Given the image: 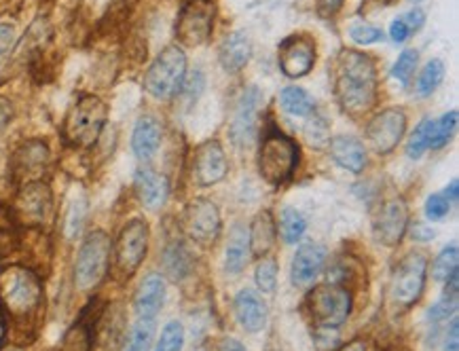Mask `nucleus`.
Wrapping results in <instances>:
<instances>
[{"label": "nucleus", "instance_id": "6e6552de", "mask_svg": "<svg viewBox=\"0 0 459 351\" xmlns=\"http://www.w3.org/2000/svg\"><path fill=\"white\" fill-rule=\"evenodd\" d=\"M216 2L186 0L176 19V39L184 47H201L210 41L214 30Z\"/></svg>", "mask_w": 459, "mask_h": 351}, {"label": "nucleus", "instance_id": "2eb2a0df", "mask_svg": "<svg viewBox=\"0 0 459 351\" xmlns=\"http://www.w3.org/2000/svg\"><path fill=\"white\" fill-rule=\"evenodd\" d=\"M263 93L258 87H250L243 91L235 115H233V123H231L229 136L235 146H248L252 144L254 136H256V127H258V113L263 108Z\"/></svg>", "mask_w": 459, "mask_h": 351}, {"label": "nucleus", "instance_id": "680f3d73", "mask_svg": "<svg viewBox=\"0 0 459 351\" xmlns=\"http://www.w3.org/2000/svg\"><path fill=\"white\" fill-rule=\"evenodd\" d=\"M410 2H421V0H410Z\"/></svg>", "mask_w": 459, "mask_h": 351}, {"label": "nucleus", "instance_id": "e433bc0d", "mask_svg": "<svg viewBox=\"0 0 459 351\" xmlns=\"http://www.w3.org/2000/svg\"><path fill=\"white\" fill-rule=\"evenodd\" d=\"M87 210H89V203H87L85 197H76L70 203L68 214H66V237L74 239L76 235L83 231L85 220H87Z\"/></svg>", "mask_w": 459, "mask_h": 351}, {"label": "nucleus", "instance_id": "423d86ee", "mask_svg": "<svg viewBox=\"0 0 459 351\" xmlns=\"http://www.w3.org/2000/svg\"><path fill=\"white\" fill-rule=\"evenodd\" d=\"M307 311L320 330H337L351 313V294L341 284H320L307 294Z\"/></svg>", "mask_w": 459, "mask_h": 351}, {"label": "nucleus", "instance_id": "c85d7f7f", "mask_svg": "<svg viewBox=\"0 0 459 351\" xmlns=\"http://www.w3.org/2000/svg\"><path fill=\"white\" fill-rule=\"evenodd\" d=\"M280 104H282V108L286 111L288 115H292V117H309L316 111L313 100L301 87H286L280 93Z\"/></svg>", "mask_w": 459, "mask_h": 351}, {"label": "nucleus", "instance_id": "5701e85b", "mask_svg": "<svg viewBox=\"0 0 459 351\" xmlns=\"http://www.w3.org/2000/svg\"><path fill=\"white\" fill-rule=\"evenodd\" d=\"M233 309H235V317H237V322L241 324L243 330L254 335V332L265 328V324H267V305L254 292L241 290L235 296Z\"/></svg>", "mask_w": 459, "mask_h": 351}, {"label": "nucleus", "instance_id": "3c124183", "mask_svg": "<svg viewBox=\"0 0 459 351\" xmlns=\"http://www.w3.org/2000/svg\"><path fill=\"white\" fill-rule=\"evenodd\" d=\"M445 351H459V322L453 315V322L445 335Z\"/></svg>", "mask_w": 459, "mask_h": 351}, {"label": "nucleus", "instance_id": "4468645a", "mask_svg": "<svg viewBox=\"0 0 459 351\" xmlns=\"http://www.w3.org/2000/svg\"><path fill=\"white\" fill-rule=\"evenodd\" d=\"M404 131H406V115L400 108H385L368 123L366 142L373 146L375 153L388 155L398 146Z\"/></svg>", "mask_w": 459, "mask_h": 351}, {"label": "nucleus", "instance_id": "c756f323", "mask_svg": "<svg viewBox=\"0 0 459 351\" xmlns=\"http://www.w3.org/2000/svg\"><path fill=\"white\" fill-rule=\"evenodd\" d=\"M153 339H155V320L138 317L127 335L125 351H151Z\"/></svg>", "mask_w": 459, "mask_h": 351}, {"label": "nucleus", "instance_id": "9b49d317", "mask_svg": "<svg viewBox=\"0 0 459 351\" xmlns=\"http://www.w3.org/2000/svg\"><path fill=\"white\" fill-rule=\"evenodd\" d=\"M425 271H428V258L421 252H410L402 258L396 273H394V284L392 294L396 305L400 307H413L425 288Z\"/></svg>", "mask_w": 459, "mask_h": 351}, {"label": "nucleus", "instance_id": "f704fd0d", "mask_svg": "<svg viewBox=\"0 0 459 351\" xmlns=\"http://www.w3.org/2000/svg\"><path fill=\"white\" fill-rule=\"evenodd\" d=\"M458 265H459L458 245H455V243H453V245H447V248L438 254V258L434 260V267H432L434 280H436V282H447V280H449V275L458 271Z\"/></svg>", "mask_w": 459, "mask_h": 351}, {"label": "nucleus", "instance_id": "f257e3e1", "mask_svg": "<svg viewBox=\"0 0 459 351\" xmlns=\"http://www.w3.org/2000/svg\"><path fill=\"white\" fill-rule=\"evenodd\" d=\"M335 98L343 113L360 117L377 104L379 78L375 59L362 51L343 49L333 66Z\"/></svg>", "mask_w": 459, "mask_h": 351}, {"label": "nucleus", "instance_id": "412c9836", "mask_svg": "<svg viewBox=\"0 0 459 351\" xmlns=\"http://www.w3.org/2000/svg\"><path fill=\"white\" fill-rule=\"evenodd\" d=\"M166 302V282L161 275L157 273H151L146 275L138 290H136V296H133V311L138 317H151L155 320L157 313L161 311Z\"/></svg>", "mask_w": 459, "mask_h": 351}, {"label": "nucleus", "instance_id": "4d7b16f0", "mask_svg": "<svg viewBox=\"0 0 459 351\" xmlns=\"http://www.w3.org/2000/svg\"><path fill=\"white\" fill-rule=\"evenodd\" d=\"M443 195H445V197H447L451 203H453V201H458V197H459V182L458 180H453V182L447 186V190H445Z\"/></svg>", "mask_w": 459, "mask_h": 351}, {"label": "nucleus", "instance_id": "603ef678", "mask_svg": "<svg viewBox=\"0 0 459 351\" xmlns=\"http://www.w3.org/2000/svg\"><path fill=\"white\" fill-rule=\"evenodd\" d=\"M390 36H392V41H394L396 45H400V43H404V41L410 36L400 17H396V19L392 21V26H390Z\"/></svg>", "mask_w": 459, "mask_h": 351}, {"label": "nucleus", "instance_id": "49530a36", "mask_svg": "<svg viewBox=\"0 0 459 351\" xmlns=\"http://www.w3.org/2000/svg\"><path fill=\"white\" fill-rule=\"evenodd\" d=\"M349 36L353 43L358 45H373L379 43L383 39V30L375 28V26H366V24H358L349 30Z\"/></svg>", "mask_w": 459, "mask_h": 351}, {"label": "nucleus", "instance_id": "cd10ccee", "mask_svg": "<svg viewBox=\"0 0 459 351\" xmlns=\"http://www.w3.org/2000/svg\"><path fill=\"white\" fill-rule=\"evenodd\" d=\"M161 265H163V271L166 275L173 280V282H180L188 275L191 271V256L186 252V248L180 243V241H172L166 250H163V258H161Z\"/></svg>", "mask_w": 459, "mask_h": 351}, {"label": "nucleus", "instance_id": "0eeeda50", "mask_svg": "<svg viewBox=\"0 0 459 351\" xmlns=\"http://www.w3.org/2000/svg\"><path fill=\"white\" fill-rule=\"evenodd\" d=\"M111 260V237L104 231H94L85 237L74 263V286L79 290L96 288L106 271Z\"/></svg>", "mask_w": 459, "mask_h": 351}, {"label": "nucleus", "instance_id": "4c0bfd02", "mask_svg": "<svg viewBox=\"0 0 459 351\" xmlns=\"http://www.w3.org/2000/svg\"><path fill=\"white\" fill-rule=\"evenodd\" d=\"M254 280H256V286L258 290L265 294H271L278 286V263L273 258H267L263 256L261 263L256 265V271H254Z\"/></svg>", "mask_w": 459, "mask_h": 351}, {"label": "nucleus", "instance_id": "9d476101", "mask_svg": "<svg viewBox=\"0 0 459 351\" xmlns=\"http://www.w3.org/2000/svg\"><path fill=\"white\" fill-rule=\"evenodd\" d=\"M54 212V193L45 180H34L21 184L15 205L11 210L17 225L26 227H43Z\"/></svg>", "mask_w": 459, "mask_h": 351}, {"label": "nucleus", "instance_id": "393cba45", "mask_svg": "<svg viewBox=\"0 0 459 351\" xmlns=\"http://www.w3.org/2000/svg\"><path fill=\"white\" fill-rule=\"evenodd\" d=\"M248 239H250V252L256 258H263L269 254V250L273 248L276 239H278V227L273 220V214L269 210H263L254 216L252 227L248 231Z\"/></svg>", "mask_w": 459, "mask_h": 351}, {"label": "nucleus", "instance_id": "7c9ffc66", "mask_svg": "<svg viewBox=\"0 0 459 351\" xmlns=\"http://www.w3.org/2000/svg\"><path fill=\"white\" fill-rule=\"evenodd\" d=\"M445 78V63L440 59H432L425 63V68L421 70L419 78H417V93L421 98L430 96Z\"/></svg>", "mask_w": 459, "mask_h": 351}, {"label": "nucleus", "instance_id": "4be33fe9", "mask_svg": "<svg viewBox=\"0 0 459 351\" xmlns=\"http://www.w3.org/2000/svg\"><path fill=\"white\" fill-rule=\"evenodd\" d=\"M161 144V125L151 115H144L136 121L133 133H131V151L140 161H148L155 157Z\"/></svg>", "mask_w": 459, "mask_h": 351}, {"label": "nucleus", "instance_id": "6e6d98bb", "mask_svg": "<svg viewBox=\"0 0 459 351\" xmlns=\"http://www.w3.org/2000/svg\"><path fill=\"white\" fill-rule=\"evenodd\" d=\"M337 351H366V343H364L362 339H353V341L341 345Z\"/></svg>", "mask_w": 459, "mask_h": 351}, {"label": "nucleus", "instance_id": "a211bd4d", "mask_svg": "<svg viewBox=\"0 0 459 351\" xmlns=\"http://www.w3.org/2000/svg\"><path fill=\"white\" fill-rule=\"evenodd\" d=\"M278 63L288 78H301L316 66V45L307 36H288L278 47Z\"/></svg>", "mask_w": 459, "mask_h": 351}, {"label": "nucleus", "instance_id": "79ce46f5", "mask_svg": "<svg viewBox=\"0 0 459 351\" xmlns=\"http://www.w3.org/2000/svg\"><path fill=\"white\" fill-rule=\"evenodd\" d=\"M305 138L309 144L313 146H322L331 140V127H328V121L320 115H313L309 118V123L305 125Z\"/></svg>", "mask_w": 459, "mask_h": 351}, {"label": "nucleus", "instance_id": "37998d69", "mask_svg": "<svg viewBox=\"0 0 459 351\" xmlns=\"http://www.w3.org/2000/svg\"><path fill=\"white\" fill-rule=\"evenodd\" d=\"M203 87H206V76H203L201 70H195L191 76L184 78V83H182V87H180V93H178V96H182V98L186 100V104L193 106V104L199 100Z\"/></svg>", "mask_w": 459, "mask_h": 351}, {"label": "nucleus", "instance_id": "2f4dec72", "mask_svg": "<svg viewBox=\"0 0 459 351\" xmlns=\"http://www.w3.org/2000/svg\"><path fill=\"white\" fill-rule=\"evenodd\" d=\"M458 129V111H451L447 115L434 121V127H432V140H430V148L438 151L443 146L449 144L451 136L455 133Z\"/></svg>", "mask_w": 459, "mask_h": 351}, {"label": "nucleus", "instance_id": "dca6fc26", "mask_svg": "<svg viewBox=\"0 0 459 351\" xmlns=\"http://www.w3.org/2000/svg\"><path fill=\"white\" fill-rule=\"evenodd\" d=\"M408 229V208L402 197L388 199L381 210L375 216L373 223V233L375 239L388 248H394L400 243V239Z\"/></svg>", "mask_w": 459, "mask_h": 351}, {"label": "nucleus", "instance_id": "864d4df0", "mask_svg": "<svg viewBox=\"0 0 459 351\" xmlns=\"http://www.w3.org/2000/svg\"><path fill=\"white\" fill-rule=\"evenodd\" d=\"M410 237L415 239V241H430L432 237H436V231L432 229V227H425V225H421V223H415L413 227H410Z\"/></svg>", "mask_w": 459, "mask_h": 351}, {"label": "nucleus", "instance_id": "bb28decb", "mask_svg": "<svg viewBox=\"0 0 459 351\" xmlns=\"http://www.w3.org/2000/svg\"><path fill=\"white\" fill-rule=\"evenodd\" d=\"M248 256H250V239H248V229L237 225L231 229L229 243H227V260H225V269L229 273H239L243 271V267L248 265Z\"/></svg>", "mask_w": 459, "mask_h": 351}, {"label": "nucleus", "instance_id": "bf43d9fd", "mask_svg": "<svg viewBox=\"0 0 459 351\" xmlns=\"http://www.w3.org/2000/svg\"><path fill=\"white\" fill-rule=\"evenodd\" d=\"M4 341V313H2V307H0V343Z\"/></svg>", "mask_w": 459, "mask_h": 351}, {"label": "nucleus", "instance_id": "c9c22d12", "mask_svg": "<svg viewBox=\"0 0 459 351\" xmlns=\"http://www.w3.org/2000/svg\"><path fill=\"white\" fill-rule=\"evenodd\" d=\"M17 223L11 214V210L0 208V260L6 258L15 245H17V231H15Z\"/></svg>", "mask_w": 459, "mask_h": 351}, {"label": "nucleus", "instance_id": "f03ea898", "mask_svg": "<svg viewBox=\"0 0 459 351\" xmlns=\"http://www.w3.org/2000/svg\"><path fill=\"white\" fill-rule=\"evenodd\" d=\"M43 305V284L39 275L26 267H11L0 280V307L15 324L36 320Z\"/></svg>", "mask_w": 459, "mask_h": 351}, {"label": "nucleus", "instance_id": "6ab92c4d", "mask_svg": "<svg viewBox=\"0 0 459 351\" xmlns=\"http://www.w3.org/2000/svg\"><path fill=\"white\" fill-rule=\"evenodd\" d=\"M326 263V248L320 243H303L294 258H292V267H290V278L292 284L303 288L309 286L322 271Z\"/></svg>", "mask_w": 459, "mask_h": 351}, {"label": "nucleus", "instance_id": "aec40b11", "mask_svg": "<svg viewBox=\"0 0 459 351\" xmlns=\"http://www.w3.org/2000/svg\"><path fill=\"white\" fill-rule=\"evenodd\" d=\"M133 186H136V193H138L142 205L148 208V210H159V208L168 201L170 184H168L166 176L157 174V172L151 170V168H140V170H136Z\"/></svg>", "mask_w": 459, "mask_h": 351}, {"label": "nucleus", "instance_id": "ddd939ff", "mask_svg": "<svg viewBox=\"0 0 459 351\" xmlns=\"http://www.w3.org/2000/svg\"><path fill=\"white\" fill-rule=\"evenodd\" d=\"M49 146L41 140L24 142L11 157L9 172L11 178L19 184H28L34 180H43V174L49 168Z\"/></svg>", "mask_w": 459, "mask_h": 351}, {"label": "nucleus", "instance_id": "1a4fd4ad", "mask_svg": "<svg viewBox=\"0 0 459 351\" xmlns=\"http://www.w3.org/2000/svg\"><path fill=\"white\" fill-rule=\"evenodd\" d=\"M148 252V225L140 218L129 220L115 243V271L121 280H129L140 269Z\"/></svg>", "mask_w": 459, "mask_h": 351}, {"label": "nucleus", "instance_id": "5fc2aeb1", "mask_svg": "<svg viewBox=\"0 0 459 351\" xmlns=\"http://www.w3.org/2000/svg\"><path fill=\"white\" fill-rule=\"evenodd\" d=\"M11 118H13V104L0 96V131L11 123Z\"/></svg>", "mask_w": 459, "mask_h": 351}, {"label": "nucleus", "instance_id": "a878e982", "mask_svg": "<svg viewBox=\"0 0 459 351\" xmlns=\"http://www.w3.org/2000/svg\"><path fill=\"white\" fill-rule=\"evenodd\" d=\"M252 56V43L248 39L246 32H233L229 34L223 45H221V51H218V59H221V66L227 70V72H239Z\"/></svg>", "mask_w": 459, "mask_h": 351}, {"label": "nucleus", "instance_id": "7ed1b4c3", "mask_svg": "<svg viewBox=\"0 0 459 351\" xmlns=\"http://www.w3.org/2000/svg\"><path fill=\"white\" fill-rule=\"evenodd\" d=\"M106 121H109L106 104L98 96L85 93L68 111L61 125V136L66 144L74 148H91L100 140Z\"/></svg>", "mask_w": 459, "mask_h": 351}, {"label": "nucleus", "instance_id": "39448f33", "mask_svg": "<svg viewBox=\"0 0 459 351\" xmlns=\"http://www.w3.org/2000/svg\"><path fill=\"white\" fill-rule=\"evenodd\" d=\"M298 161V146L292 138L276 127H269L263 136L258 151V170L269 184H282L292 176Z\"/></svg>", "mask_w": 459, "mask_h": 351}, {"label": "nucleus", "instance_id": "052dcab7", "mask_svg": "<svg viewBox=\"0 0 459 351\" xmlns=\"http://www.w3.org/2000/svg\"><path fill=\"white\" fill-rule=\"evenodd\" d=\"M377 2H379V4H390L392 0H377Z\"/></svg>", "mask_w": 459, "mask_h": 351}, {"label": "nucleus", "instance_id": "13d9d810", "mask_svg": "<svg viewBox=\"0 0 459 351\" xmlns=\"http://www.w3.org/2000/svg\"><path fill=\"white\" fill-rule=\"evenodd\" d=\"M218 351H246V347L239 343V341H235V339H229V341H225L223 345H221V350Z\"/></svg>", "mask_w": 459, "mask_h": 351}, {"label": "nucleus", "instance_id": "a19ab883", "mask_svg": "<svg viewBox=\"0 0 459 351\" xmlns=\"http://www.w3.org/2000/svg\"><path fill=\"white\" fill-rule=\"evenodd\" d=\"M89 343H91V328H87V326H83V322H79L66 335L61 351H89Z\"/></svg>", "mask_w": 459, "mask_h": 351}, {"label": "nucleus", "instance_id": "ea45409f", "mask_svg": "<svg viewBox=\"0 0 459 351\" xmlns=\"http://www.w3.org/2000/svg\"><path fill=\"white\" fill-rule=\"evenodd\" d=\"M182 345H184V328L180 322L173 320L166 324L155 351H182Z\"/></svg>", "mask_w": 459, "mask_h": 351}, {"label": "nucleus", "instance_id": "58836bf2", "mask_svg": "<svg viewBox=\"0 0 459 351\" xmlns=\"http://www.w3.org/2000/svg\"><path fill=\"white\" fill-rule=\"evenodd\" d=\"M417 63H419V54L415 49H404L398 56V59H396L394 68H392V76L400 85H408L413 74H415V70H417Z\"/></svg>", "mask_w": 459, "mask_h": 351}, {"label": "nucleus", "instance_id": "09e8293b", "mask_svg": "<svg viewBox=\"0 0 459 351\" xmlns=\"http://www.w3.org/2000/svg\"><path fill=\"white\" fill-rule=\"evenodd\" d=\"M15 43V30L11 24H0V58H4Z\"/></svg>", "mask_w": 459, "mask_h": 351}, {"label": "nucleus", "instance_id": "de8ad7c7", "mask_svg": "<svg viewBox=\"0 0 459 351\" xmlns=\"http://www.w3.org/2000/svg\"><path fill=\"white\" fill-rule=\"evenodd\" d=\"M400 19L404 21L408 34H417V32L423 28V24H425V11L419 9V6H415V9H410L408 13L400 15Z\"/></svg>", "mask_w": 459, "mask_h": 351}, {"label": "nucleus", "instance_id": "473e14b6", "mask_svg": "<svg viewBox=\"0 0 459 351\" xmlns=\"http://www.w3.org/2000/svg\"><path fill=\"white\" fill-rule=\"evenodd\" d=\"M280 231H282V239L286 243H296L305 231H307V220L301 212L286 208L282 212V223H280Z\"/></svg>", "mask_w": 459, "mask_h": 351}, {"label": "nucleus", "instance_id": "f3484780", "mask_svg": "<svg viewBox=\"0 0 459 351\" xmlns=\"http://www.w3.org/2000/svg\"><path fill=\"white\" fill-rule=\"evenodd\" d=\"M229 172L227 155L216 140H208L201 146H197L193 155V182L199 186H214Z\"/></svg>", "mask_w": 459, "mask_h": 351}, {"label": "nucleus", "instance_id": "f8f14e48", "mask_svg": "<svg viewBox=\"0 0 459 351\" xmlns=\"http://www.w3.org/2000/svg\"><path fill=\"white\" fill-rule=\"evenodd\" d=\"M184 231L195 243L212 245L221 233V212L208 199H195L184 210Z\"/></svg>", "mask_w": 459, "mask_h": 351}, {"label": "nucleus", "instance_id": "20e7f679", "mask_svg": "<svg viewBox=\"0 0 459 351\" xmlns=\"http://www.w3.org/2000/svg\"><path fill=\"white\" fill-rule=\"evenodd\" d=\"M186 78V56L182 47H166L144 74V89L155 100H170L180 93Z\"/></svg>", "mask_w": 459, "mask_h": 351}, {"label": "nucleus", "instance_id": "8fccbe9b", "mask_svg": "<svg viewBox=\"0 0 459 351\" xmlns=\"http://www.w3.org/2000/svg\"><path fill=\"white\" fill-rule=\"evenodd\" d=\"M341 6H343V0H318V15L320 17H326V19H331V17H335L339 11H341Z\"/></svg>", "mask_w": 459, "mask_h": 351}, {"label": "nucleus", "instance_id": "c03bdc74", "mask_svg": "<svg viewBox=\"0 0 459 351\" xmlns=\"http://www.w3.org/2000/svg\"><path fill=\"white\" fill-rule=\"evenodd\" d=\"M449 210H451V201H449L443 193H434V195H430L428 201H425V216H428L432 223L443 220V218L449 214Z\"/></svg>", "mask_w": 459, "mask_h": 351}, {"label": "nucleus", "instance_id": "72a5a7b5", "mask_svg": "<svg viewBox=\"0 0 459 351\" xmlns=\"http://www.w3.org/2000/svg\"><path fill=\"white\" fill-rule=\"evenodd\" d=\"M432 127H434V121L432 118H423L417 129L413 131L408 144H406V155L410 159H419L428 148H430V140H432Z\"/></svg>", "mask_w": 459, "mask_h": 351}, {"label": "nucleus", "instance_id": "b1692460", "mask_svg": "<svg viewBox=\"0 0 459 351\" xmlns=\"http://www.w3.org/2000/svg\"><path fill=\"white\" fill-rule=\"evenodd\" d=\"M328 151L337 166L353 174H360L366 166L364 146L353 136H335L333 140H328Z\"/></svg>", "mask_w": 459, "mask_h": 351}, {"label": "nucleus", "instance_id": "a18cd8bd", "mask_svg": "<svg viewBox=\"0 0 459 351\" xmlns=\"http://www.w3.org/2000/svg\"><path fill=\"white\" fill-rule=\"evenodd\" d=\"M455 311H458V298H455V296H447V294H445L438 302H434V305L430 307L428 317H430L432 322H445V320L453 317V315H455Z\"/></svg>", "mask_w": 459, "mask_h": 351}]
</instances>
